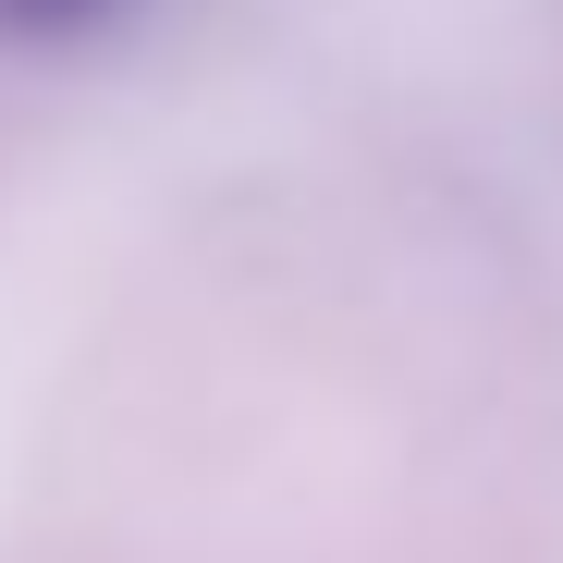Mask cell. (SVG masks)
<instances>
[{
    "instance_id": "1",
    "label": "cell",
    "mask_w": 563,
    "mask_h": 563,
    "mask_svg": "<svg viewBox=\"0 0 563 563\" xmlns=\"http://www.w3.org/2000/svg\"><path fill=\"white\" fill-rule=\"evenodd\" d=\"M123 13H147V0H0V37L13 49H86V37H111Z\"/></svg>"
}]
</instances>
